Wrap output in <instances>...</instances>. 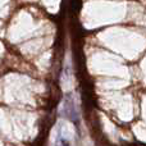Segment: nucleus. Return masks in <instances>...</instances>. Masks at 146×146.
<instances>
[{
    "instance_id": "f257e3e1",
    "label": "nucleus",
    "mask_w": 146,
    "mask_h": 146,
    "mask_svg": "<svg viewBox=\"0 0 146 146\" xmlns=\"http://www.w3.org/2000/svg\"><path fill=\"white\" fill-rule=\"evenodd\" d=\"M64 111H66V115L69 119H72L73 122L77 121V113H76V106L73 103L72 98H67L64 100Z\"/></svg>"
}]
</instances>
